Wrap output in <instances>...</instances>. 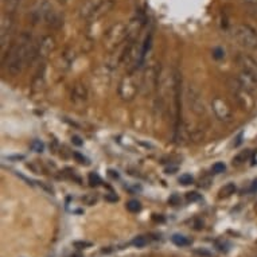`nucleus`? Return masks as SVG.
Returning a JSON list of instances; mask_svg holds the SVG:
<instances>
[{
  "label": "nucleus",
  "mask_w": 257,
  "mask_h": 257,
  "mask_svg": "<svg viewBox=\"0 0 257 257\" xmlns=\"http://www.w3.org/2000/svg\"><path fill=\"white\" fill-rule=\"evenodd\" d=\"M38 58V43L33 42V39L27 33H23L21 38L15 43L9 55L3 58L7 72L11 76H18L19 73L23 72V69L33 63Z\"/></svg>",
  "instance_id": "obj_1"
},
{
  "label": "nucleus",
  "mask_w": 257,
  "mask_h": 257,
  "mask_svg": "<svg viewBox=\"0 0 257 257\" xmlns=\"http://www.w3.org/2000/svg\"><path fill=\"white\" fill-rule=\"evenodd\" d=\"M233 37L241 46L254 50L257 49V31L249 25H238L233 29Z\"/></svg>",
  "instance_id": "obj_2"
},
{
  "label": "nucleus",
  "mask_w": 257,
  "mask_h": 257,
  "mask_svg": "<svg viewBox=\"0 0 257 257\" xmlns=\"http://www.w3.org/2000/svg\"><path fill=\"white\" fill-rule=\"evenodd\" d=\"M14 27H15V22H14L13 14L3 13L2 15V22H0V49L5 57V53L7 47L11 45L14 35Z\"/></svg>",
  "instance_id": "obj_3"
},
{
  "label": "nucleus",
  "mask_w": 257,
  "mask_h": 257,
  "mask_svg": "<svg viewBox=\"0 0 257 257\" xmlns=\"http://www.w3.org/2000/svg\"><path fill=\"white\" fill-rule=\"evenodd\" d=\"M126 38V25L118 22L113 25L104 35V46L108 50H113L120 46V43Z\"/></svg>",
  "instance_id": "obj_4"
},
{
  "label": "nucleus",
  "mask_w": 257,
  "mask_h": 257,
  "mask_svg": "<svg viewBox=\"0 0 257 257\" xmlns=\"http://www.w3.org/2000/svg\"><path fill=\"white\" fill-rule=\"evenodd\" d=\"M229 86H230V90H232L233 96L236 97L238 105L242 108V109H252L253 106V98L252 93H249L246 89L242 86V85L238 82L237 78H232L229 80Z\"/></svg>",
  "instance_id": "obj_5"
},
{
  "label": "nucleus",
  "mask_w": 257,
  "mask_h": 257,
  "mask_svg": "<svg viewBox=\"0 0 257 257\" xmlns=\"http://www.w3.org/2000/svg\"><path fill=\"white\" fill-rule=\"evenodd\" d=\"M186 101L189 104L190 109L193 110V113H195L197 116H203L206 112L201 93L191 85L186 86Z\"/></svg>",
  "instance_id": "obj_6"
},
{
  "label": "nucleus",
  "mask_w": 257,
  "mask_h": 257,
  "mask_svg": "<svg viewBox=\"0 0 257 257\" xmlns=\"http://www.w3.org/2000/svg\"><path fill=\"white\" fill-rule=\"evenodd\" d=\"M139 92V84L132 74H128L121 80L118 86V94L122 100H132Z\"/></svg>",
  "instance_id": "obj_7"
},
{
  "label": "nucleus",
  "mask_w": 257,
  "mask_h": 257,
  "mask_svg": "<svg viewBox=\"0 0 257 257\" xmlns=\"http://www.w3.org/2000/svg\"><path fill=\"white\" fill-rule=\"evenodd\" d=\"M211 106H213V110H214L215 116L221 121H230L232 118V109L229 104L223 98L215 97L211 102Z\"/></svg>",
  "instance_id": "obj_8"
},
{
  "label": "nucleus",
  "mask_w": 257,
  "mask_h": 257,
  "mask_svg": "<svg viewBox=\"0 0 257 257\" xmlns=\"http://www.w3.org/2000/svg\"><path fill=\"white\" fill-rule=\"evenodd\" d=\"M144 21L140 17L132 18L126 25V41L128 42H135L136 38L139 37L140 31L143 29Z\"/></svg>",
  "instance_id": "obj_9"
},
{
  "label": "nucleus",
  "mask_w": 257,
  "mask_h": 257,
  "mask_svg": "<svg viewBox=\"0 0 257 257\" xmlns=\"http://www.w3.org/2000/svg\"><path fill=\"white\" fill-rule=\"evenodd\" d=\"M55 49V39L51 35H45L38 42V57L46 58L54 51Z\"/></svg>",
  "instance_id": "obj_10"
},
{
  "label": "nucleus",
  "mask_w": 257,
  "mask_h": 257,
  "mask_svg": "<svg viewBox=\"0 0 257 257\" xmlns=\"http://www.w3.org/2000/svg\"><path fill=\"white\" fill-rule=\"evenodd\" d=\"M101 3L102 0H85L82 6L80 7L81 19H88V21H90L93 14L96 13V10L98 9V6L101 5Z\"/></svg>",
  "instance_id": "obj_11"
},
{
  "label": "nucleus",
  "mask_w": 257,
  "mask_h": 257,
  "mask_svg": "<svg viewBox=\"0 0 257 257\" xmlns=\"http://www.w3.org/2000/svg\"><path fill=\"white\" fill-rule=\"evenodd\" d=\"M238 63H240L242 72L248 73L252 77H254L257 80V62L253 58H250L249 55L241 54L238 57Z\"/></svg>",
  "instance_id": "obj_12"
},
{
  "label": "nucleus",
  "mask_w": 257,
  "mask_h": 257,
  "mask_svg": "<svg viewBox=\"0 0 257 257\" xmlns=\"http://www.w3.org/2000/svg\"><path fill=\"white\" fill-rule=\"evenodd\" d=\"M237 80H238V82H240L249 93H252L253 94V93L257 90V80L254 77L250 76V74H248V73H245L241 70L240 76L237 77Z\"/></svg>",
  "instance_id": "obj_13"
},
{
  "label": "nucleus",
  "mask_w": 257,
  "mask_h": 257,
  "mask_svg": "<svg viewBox=\"0 0 257 257\" xmlns=\"http://www.w3.org/2000/svg\"><path fill=\"white\" fill-rule=\"evenodd\" d=\"M113 6L114 0H102L101 5L98 6V9L96 10V13L93 14V17L90 18V22L97 21V19H101L102 17H105L106 14L113 9Z\"/></svg>",
  "instance_id": "obj_14"
},
{
  "label": "nucleus",
  "mask_w": 257,
  "mask_h": 257,
  "mask_svg": "<svg viewBox=\"0 0 257 257\" xmlns=\"http://www.w3.org/2000/svg\"><path fill=\"white\" fill-rule=\"evenodd\" d=\"M73 101L74 102H84L86 101V97H88V92H86V88L84 85H76V88L72 93Z\"/></svg>",
  "instance_id": "obj_15"
},
{
  "label": "nucleus",
  "mask_w": 257,
  "mask_h": 257,
  "mask_svg": "<svg viewBox=\"0 0 257 257\" xmlns=\"http://www.w3.org/2000/svg\"><path fill=\"white\" fill-rule=\"evenodd\" d=\"M250 156H252V151L250 150H245V151H241L240 154H237L234 158H233V165L240 166L245 162H248L250 159Z\"/></svg>",
  "instance_id": "obj_16"
},
{
  "label": "nucleus",
  "mask_w": 257,
  "mask_h": 257,
  "mask_svg": "<svg viewBox=\"0 0 257 257\" xmlns=\"http://www.w3.org/2000/svg\"><path fill=\"white\" fill-rule=\"evenodd\" d=\"M22 0H3V7H5V13L14 14L19 9Z\"/></svg>",
  "instance_id": "obj_17"
},
{
  "label": "nucleus",
  "mask_w": 257,
  "mask_h": 257,
  "mask_svg": "<svg viewBox=\"0 0 257 257\" xmlns=\"http://www.w3.org/2000/svg\"><path fill=\"white\" fill-rule=\"evenodd\" d=\"M234 193H236V185L234 183H226L223 187H221L218 194L219 198H228V197H230Z\"/></svg>",
  "instance_id": "obj_18"
},
{
  "label": "nucleus",
  "mask_w": 257,
  "mask_h": 257,
  "mask_svg": "<svg viewBox=\"0 0 257 257\" xmlns=\"http://www.w3.org/2000/svg\"><path fill=\"white\" fill-rule=\"evenodd\" d=\"M43 85H45V76H43L42 73H38L37 76L34 77V80H33V92H38L41 89L43 88Z\"/></svg>",
  "instance_id": "obj_19"
},
{
  "label": "nucleus",
  "mask_w": 257,
  "mask_h": 257,
  "mask_svg": "<svg viewBox=\"0 0 257 257\" xmlns=\"http://www.w3.org/2000/svg\"><path fill=\"white\" fill-rule=\"evenodd\" d=\"M173 242L177 246H187V245H190V240H187L185 236H181V234H174Z\"/></svg>",
  "instance_id": "obj_20"
},
{
  "label": "nucleus",
  "mask_w": 257,
  "mask_h": 257,
  "mask_svg": "<svg viewBox=\"0 0 257 257\" xmlns=\"http://www.w3.org/2000/svg\"><path fill=\"white\" fill-rule=\"evenodd\" d=\"M126 209H128V211H131V213H138V211L142 210V205H140L139 201L131 199L130 202L126 203Z\"/></svg>",
  "instance_id": "obj_21"
},
{
  "label": "nucleus",
  "mask_w": 257,
  "mask_h": 257,
  "mask_svg": "<svg viewBox=\"0 0 257 257\" xmlns=\"http://www.w3.org/2000/svg\"><path fill=\"white\" fill-rule=\"evenodd\" d=\"M226 170V166L223 165L222 162H218V163H215V165H213V167H211V171L214 174H221L223 173Z\"/></svg>",
  "instance_id": "obj_22"
},
{
  "label": "nucleus",
  "mask_w": 257,
  "mask_h": 257,
  "mask_svg": "<svg viewBox=\"0 0 257 257\" xmlns=\"http://www.w3.org/2000/svg\"><path fill=\"white\" fill-rule=\"evenodd\" d=\"M89 183H90L92 186H98L100 183H101V178L94 173L89 174Z\"/></svg>",
  "instance_id": "obj_23"
},
{
  "label": "nucleus",
  "mask_w": 257,
  "mask_h": 257,
  "mask_svg": "<svg viewBox=\"0 0 257 257\" xmlns=\"http://www.w3.org/2000/svg\"><path fill=\"white\" fill-rule=\"evenodd\" d=\"M82 201H84L86 205H93V203L97 201V197H96L94 194H88V195H85L84 198H82Z\"/></svg>",
  "instance_id": "obj_24"
},
{
  "label": "nucleus",
  "mask_w": 257,
  "mask_h": 257,
  "mask_svg": "<svg viewBox=\"0 0 257 257\" xmlns=\"http://www.w3.org/2000/svg\"><path fill=\"white\" fill-rule=\"evenodd\" d=\"M148 240L146 238V237H138V238H135L134 240V245L135 246H138V248H142V246H144V245L147 244Z\"/></svg>",
  "instance_id": "obj_25"
},
{
  "label": "nucleus",
  "mask_w": 257,
  "mask_h": 257,
  "mask_svg": "<svg viewBox=\"0 0 257 257\" xmlns=\"http://www.w3.org/2000/svg\"><path fill=\"white\" fill-rule=\"evenodd\" d=\"M213 57L215 59H222L225 57V51L221 49V47H215L214 50H213Z\"/></svg>",
  "instance_id": "obj_26"
},
{
  "label": "nucleus",
  "mask_w": 257,
  "mask_h": 257,
  "mask_svg": "<svg viewBox=\"0 0 257 257\" xmlns=\"http://www.w3.org/2000/svg\"><path fill=\"white\" fill-rule=\"evenodd\" d=\"M179 182H181L182 185H190V183H193V177L189 175V174H185V175H182L179 178Z\"/></svg>",
  "instance_id": "obj_27"
},
{
  "label": "nucleus",
  "mask_w": 257,
  "mask_h": 257,
  "mask_svg": "<svg viewBox=\"0 0 257 257\" xmlns=\"http://www.w3.org/2000/svg\"><path fill=\"white\" fill-rule=\"evenodd\" d=\"M31 147H33V150H34V151H37V152H42V150H43V144L41 143V142H39V140H35L34 143L31 144Z\"/></svg>",
  "instance_id": "obj_28"
},
{
  "label": "nucleus",
  "mask_w": 257,
  "mask_h": 257,
  "mask_svg": "<svg viewBox=\"0 0 257 257\" xmlns=\"http://www.w3.org/2000/svg\"><path fill=\"white\" fill-rule=\"evenodd\" d=\"M187 199H189V201H199V199H201V195L197 194V193H189V194H187Z\"/></svg>",
  "instance_id": "obj_29"
},
{
  "label": "nucleus",
  "mask_w": 257,
  "mask_h": 257,
  "mask_svg": "<svg viewBox=\"0 0 257 257\" xmlns=\"http://www.w3.org/2000/svg\"><path fill=\"white\" fill-rule=\"evenodd\" d=\"M249 191H250V193H257V178L252 182V185L249 187Z\"/></svg>",
  "instance_id": "obj_30"
},
{
  "label": "nucleus",
  "mask_w": 257,
  "mask_h": 257,
  "mask_svg": "<svg viewBox=\"0 0 257 257\" xmlns=\"http://www.w3.org/2000/svg\"><path fill=\"white\" fill-rule=\"evenodd\" d=\"M245 3L248 6H250L252 9H254V7H257V0H244Z\"/></svg>",
  "instance_id": "obj_31"
},
{
  "label": "nucleus",
  "mask_w": 257,
  "mask_h": 257,
  "mask_svg": "<svg viewBox=\"0 0 257 257\" xmlns=\"http://www.w3.org/2000/svg\"><path fill=\"white\" fill-rule=\"evenodd\" d=\"M72 142L76 144V146H82V142H81V139L78 138V136H73Z\"/></svg>",
  "instance_id": "obj_32"
},
{
  "label": "nucleus",
  "mask_w": 257,
  "mask_h": 257,
  "mask_svg": "<svg viewBox=\"0 0 257 257\" xmlns=\"http://www.w3.org/2000/svg\"><path fill=\"white\" fill-rule=\"evenodd\" d=\"M77 246H89V242H76Z\"/></svg>",
  "instance_id": "obj_33"
},
{
  "label": "nucleus",
  "mask_w": 257,
  "mask_h": 257,
  "mask_svg": "<svg viewBox=\"0 0 257 257\" xmlns=\"http://www.w3.org/2000/svg\"><path fill=\"white\" fill-rule=\"evenodd\" d=\"M253 15L257 18V7H254V9H253Z\"/></svg>",
  "instance_id": "obj_34"
},
{
  "label": "nucleus",
  "mask_w": 257,
  "mask_h": 257,
  "mask_svg": "<svg viewBox=\"0 0 257 257\" xmlns=\"http://www.w3.org/2000/svg\"><path fill=\"white\" fill-rule=\"evenodd\" d=\"M59 2H65V0H59Z\"/></svg>",
  "instance_id": "obj_35"
}]
</instances>
